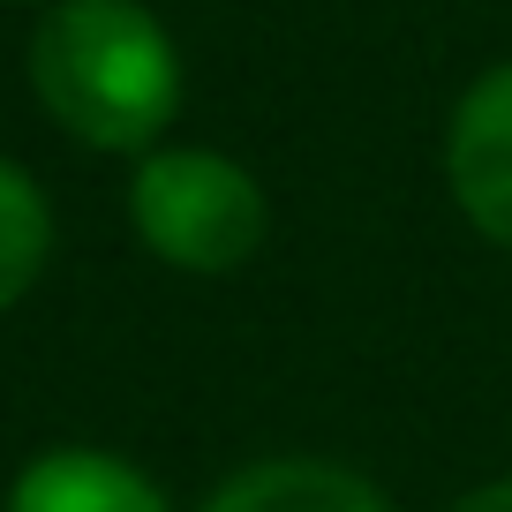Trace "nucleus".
Here are the masks:
<instances>
[{
  "label": "nucleus",
  "mask_w": 512,
  "mask_h": 512,
  "mask_svg": "<svg viewBox=\"0 0 512 512\" xmlns=\"http://www.w3.org/2000/svg\"><path fill=\"white\" fill-rule=\"evenodd\" d=\"M8 512H166V497L151 475H136L113 452L68 445L23 467L16 490H8Z\"/></svg>",
  "instance_id": "obj_4"
},
{
  "label": "nucleus",
  "mask_w": 512,
  "mask_h": 512,
  "mask_svg": "<svg viewBox=\"0 0 512 512\" xmlns=\"http://www.w3.org/2000/svg\"><path fill=\"white\" fill-rule=\"evenodd\" d=\"M46 113L91 151H144L181 106V61L136 0H61L31 38Z\"/></svg>",
  "instance_id": "obj_1"
},
{
  "label": "nucleus",
  "mask_w": 512,
  "mask_h": 512,
  "mask_svg": "<svg viewBox=\"0 0 512 512\" xmlns=\"http://www.w3.org/2000/svg\"><path fill=\"white\" fill-rule=\"evenodd\" d=\"M452 512H512V482H482V490H467Z\"/></svg>",
  "instance_id": "obj_7"
},
{
  "label": "nucleus",
  "mask_w": 512,
  "mask_h": 512,
  "mask_svg": "<svg viewBox=\"0 0 512 512\" xmlns=\"http://www.w3.org/2000/svg\"><path fill=\"white\" fill-rule=\"evenodd\" d=\"M128 219L174 272H234L264 241V189L219 151H151L128 181Z\"/></svg>",
  "instance_id": "obj_2"
},
{
  "label": "nucleus",
  "mask_w": 512,
  "mask_h": 512,
  "mask_svg": "<svg viewBox=\"0 0 512 512\" xmlns=\"http://www.w3.org/2000/svg\"><path fill=\"white\" fill-rule=\"evenodd\" d=\"M204 512H392L362 475L347 467H324V460H264V467H241L234 482H219Z\"/></svg>",
  "instance_id": "obj_5"
},
{
  "label": "nucleus",
  "mask_w": 512,
  "mask_h": 512,
  "mask_svg": "<svg viewBox=\"0 0 512 512\" xmlns=\"http://www.w3.org/2000/svg\"><path fill=\"white\" fill-rule=\"evenodd\" d=\"M53 256V211L38 196V181L23 166L0 159V309L16 302Z\"/></svg>",
  "instance_id": "obj_6"
},
{
  "label": "nucleus",
  "mask_w": 512,
  "mask_h": 512,
  "mask_svg": "<svg viewBox=\"0 0 512 512\" xmlns=\"http://www.w3.org/2000/svg\"><path fill=\"white\" fill-rule=\"evenodd\" d=\"M445 174L467 219L512 249V61L475 76V91L460 98L445 136Z\"/></svg>",
  "instance_id": "obj_3"
}]
</instances>
